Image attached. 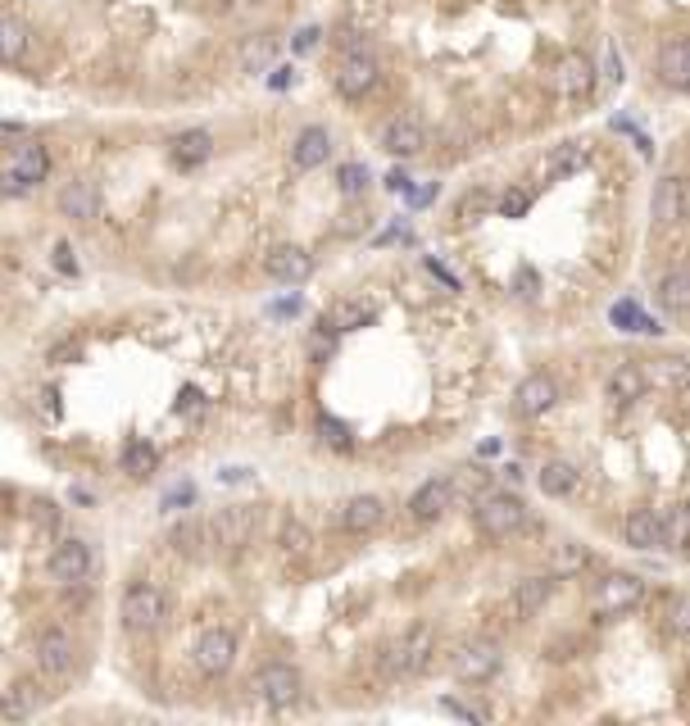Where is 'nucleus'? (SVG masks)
Here are the masks:
<instances>
[{"instance_id":"1","label":"nucleus","mask_w":690,"mask_h":726,"mask_svg":"<svg viewBox=\"0 0 690 726\" xmlns=\"http://www.w3.org/2000/svg\"><path fill=\"white\" fill-rule=\"evenodd\" d=\"M164 617H168V600H164V590H160V586L137 581V586H127V590H123V600H118V622H123V631H127V636H150L155 627H164Z\"/></svg>"},{"instance_id":"2","label":"nucleus","mask_w":690,"mask_h":726,"mask_svg":"<svg viewBox=\"0 0 690 726\" xmlns=\"http://www.w3.org/2000/svg\"><path fill=\"white\" fill-rule=\"evenodd\" d=\"M473 523L481 536L491 540H509L527 527V504L518 496H509V490H491V496H481L477 509H473Z\"/></svg>"},{"instance_id":"3","label":"nucleus","mask_w":690,"mask_h":726,"mask_svg":"<svg viewBox=\"0 0 690 726\" xmlns=\"http://www.w3.org/2000/svg\"><path fill=\"white\" fill-rule=\"evenodd\" d=\"M500 667H504V650H500V640H491V636H473V640H464V644H459V650L450 654L454 681H464V686L491 681Z\"/></svg>"},{"instance_id":"4","label":"nucleus","mask_w":690,"mask_h":726,"mask_svg":"<svg viewBox=\"0 0 690 726\" xmlns=\"http://www.w3.org/2000/svg\"><path fill=\"white\" fill-rule=\"evenodd\" d=\"M431 650H437V631L409 627L396 644H387L381 667H387V677H418V672H427V663H431Z\"/></svg>"},{"instance_id":"5","label":"nucleus","mask_w":690,"mask_h":726,"mask_svg":"<svg viewBox=\"0 0 690 726\" xmlns=\"http://www.w3.org/2000/svg\"><path fill=\"white\" fill-rule=\"evenodd\" d=\"M250 694L260 699L264 709H291V704H300V694H304V677L291 663L277 659V663H264L250 677Z\"/></svg>"},{"instance_id":"6","label":"nucleus","mask_w":690,"mask_h":726,"mask_svg":"<svg viewBox=\"0 0 690 726\" xmlns=\"http://www.w3.org/2000/svg\"><path fill=\"white\" fill-rule=\"evenodd\" d=\"M377 77H381V64L368 46H354L346 50V55L337 60V73H331V87H337V96L346 100H364L373 87H377Z\"/></svg>"},{"instance_id":"7","label":"nucleus","mask_w":690,"mask_h":726,"mask_svg":"<svg viewBox=\"0 0 690 726\" xmlns=\"http://www.w3.org/2000/svg\"><path fill=\"white\" fill-rule=\"evenodd\" d=\"M33 659H37V672L50 681H64L73 667H78V644H73V636L64 627H46L33 644Z\"/></svg>"},{"instance_id":"8","label":"nucleus","mask_w":690,"mask_h":726,"mask_svg":"<svg viewBox=\"0 0 690 726\" xmlns=\"http://www.w3.org/2000/svg\"><path fill=\"white\" fill-rule=\"evenodd\" d=\"M650 218L658 227H681L690 218V177L681 173H663L654 182V200H650Z\"/></svg>"},{"instance_id":"9","label":"nucleus","mask_w":690,"mask_h":726,"mask_svg":"<svg viewBox=\"0 0 690 726\" xmlns=\"http://www.w3.org/2000/svg\"><path fill=\"white\" fill-rule=\"evenodd\" d=\"M191 663H196L200 677H223V672L237 663V636L227 631V627L200 631L196 644H191Z\"/></svg>"},{"instance_id":"10","label":"nucleus","mask_w":690,"mask_h":726,"mask_svg":"<svg viewBox=\"0 0 690 726\" xmlns=\"http://www.w3.org/2000/svg\"><path fill=\"white\" fill-rule=\"evenodd\" d=\"M641 600H645V581L636 573H609L595 586V613L600 617H623L631 609H641Z\"/></svg>"},{"instance_id":"11","label":"nucleus","mask_w":690,"mask_h":726,"mask_svg":"<svg viewBox=\"0 0 690 726\" xmlns=\"http://www.w3.org/2000/svg\"><path fill=\"white\" fill-rule=\"evenodd\" d=\"M381 150L396 154V160H414V154L427 150V127L414 114H396L381 123Z\"/></svg>"},{"instance_id":"12","label":"nucleus","mask_w":690,"mask_h":726,"mask_svg":"<svg viewBox=\"0 0 690 726\" xmlns=\"http://www.w3.org/2000/svg\"><path fill=\"white\" fill-rule=\"evenodd\" d=\"M50 577L60 586H83L91 577V544L87 540H60L55 554H50Z\"/></svg>"},{"instance_id":"13","label":"nucleus","mask_w":690,"mask_h":726,"mask_svg":"<svg viewBox=\"0 0 690 726\" xmlns=\"http://www.w3.org/2000/svg\"><path fill=\"white\" fill-rule=\"evenodd\" d=\"M559 404V381L550 373H527L514 391V413L518 418H541Z\"/></svg>"},{"instance_id":"14","label":"nucleus","mask_w":690,"mask_h":726,"mask_svg":"<svg viewBox=\"0 0 690 726\" xmlns=\"http://www.w3.org/2000/svg\"><path fill=\"white\" fill-rule=\"evenodd\" d=\"M554 87L564 100H586L595 91V60L591 55H581V50H573V55L559 60L554 68Z\"/></svg>"},{"instance_id":"15","label":"nucleus","mask_w":690,"mask_h":726,"mask_svg":"<svg viewBox=\"0 0 690 726\" xmlns=\"http://www.w3.org/2000/svg\"><path fill=\"white\" fill-rule=\"evenodd\" d=\"M250 536H254V509L250 504L218 509L210 517V540L223 544V550H241V544H250Z\"/></svg>"},{"instance_id":"16","label":"nucleus","mask_w":690,"mask_h":726,"mask_svg":"<svg viewBox=\"0 0 690 726\" xmlns=\"http://www.w3.org/2000/svg\"><path fill=\"white\" fill-rule=\"evenodd\" d=\"M450 504H454V481L427 477L414 496H409V517H414V523H437V517H446Z\"/></svg>"},{"instance_id":"17","label":"nucleus","mask_w":690,"mask_h":726,"mask_svg":"<svg viewBox=\"0 0 690 726\" xmlns=\"http://www.w3.org/2000/svg\"><path fill=\"white\" fill-rule=\"evenodd\" d=\"M381 517H387V500H381V496H350L341 504V513H337V523L350 536H364V531L381 527Z\"/></svg>"},{"instance_id":"18","label":"nucleus","mask_w":690,"mask_h":726,"mask_svg":"<svg viewBox=\"0 0 690 726\" xmlns=\"http://www.w3.org/2000/svg\"><path fill=\"white\" fill-rule=\"evenodd\" d=\"M554 586H559V577H554V573H545V577H523V581L514 586V600H509L514 617H518V622L536 617V613H541V609L554 600Z\"/></svg>"},{"instance_id":"19","label":"nucleus","mask_w":690,"mask_h":726,"mask_svg":"<svg viewBox=\"0 0 690 726\" xmlns=\"http://www.w3.org/2000/svg\"><path fill=\"white\" fill-rule=\"evenodd\" d=\"M60 214L73 218V223H91L100 214V187L91 177H73L60 191Z\"/></svg>"},{"instance_id":"20","label":"nucleus","mask_w":690,"mask_h":726,"mask_svg":"<svg viewBox=\"0 0 690 726\" xmlns=\"http://www.w3.org/2000/svg\"><path fill=\"white\" fill-rule=\"evenodd\" d=\"M645 391H650V381H645V368H641V363H618V368L609 373V381H604L609 404H618V409L636 404Z\"/></svg>"},{"instance_id":"21","label":"nucleus","mask_w":690,"mask_h":726,"mask_svg":"<svg viewBox=\"0 0 690 726\" xmlns=\"http://www.w3.org/2000/svg\"><path fill=\"white\" fill-rule=\"evenodd\" d=\"M658 77H663V87H690V37H668L658 46Z\"/></svg>"},{"instance_id":"22","label":"nucleus","mask_w":690,"mask_h":726,"mask_svg":"<svg viewBox=\"0 0 690 726\" xmlns=\"http://www.w3.org/2000/svg\"><path fill=\"white\" fill-rule=\"evenodd\" d=\"M327 154H331V133H327V127H318V123L300 127V133H296V146H291L296 168L314 173V168H323V164H327Z\"/></svg>"},{"instance_id":"23","label":"nucleus","mask_w":690,"mask_h":726,"mask_svg":"<svg viewBox=\"0 0 690 726\" xmlns=\"http://www.w3.org/2000/svg\"><path fill=\"white\" fill-rule=\"evenodd\" d=\"M46 690L37 681H10L5 690H0V717L5 722H28L37 709H41Z\"/></svg>"},{"instance_id":"24","label":"nucleus","mask_w":690,"mask_h":726,"mask_svg":"<svg viewBox=\"0 0 690 726\" xmlns=\"http://www.w3.org/2000/svg\"><path fill=\"white\" fill-rule=\"evenodd\" d=\"M28 50H33V28L23 18L14 14H0V68H14L28 60Z\"/></svg>"},{"instance_id":"25","label":"nucleus","mask_w":690,"mask_h":726,"mask_svg":"<svg viewBox=\"0 0 690 726\" xmlns=\"http://www.w3.org/2000/svg\"><path fill=\"white\" fill-rule=\"evenodd\" d=\"M264 268H268V277H277V281H304V277L314 273V254L300 250V246H277V250L264 259Z\"/></svg>"},{"instance_id":"26","label":"nucleus","mask_w":690,"mask_h":726,"mask_svg":"<svg viewBox=\"0 0 690 726\" xmlns=\"http://www.w3.org/2000/svg\"><path fill=\"white\" fill-rule=\"evenodd\" d=\"M641 368H645V381L663 386V391H686L690 386V359H681V354L650 359V363H641Z\"/></svg>"},{"instance_id":"27","label":"nucleus","mask_w":690,"mask_h":726,"mask_svg":"<svg viewBox=\"0 0 690 726\" xmlns=\"http://www.w3.org/2000/svg\"><path fill=\"white\" fill-rule=\"evenodd\" d=\"M654 300L663 314H673V318H686L690 314V273H663L658 277V287H654Z\"/></svg>"},{"instance_id":"28","label":"nucleus","mask_w":690,"mask_h":726,"mask_svg":"<svg viewBox=\"0 0 690 726\" xmlns=\"http://www.w3.org/2000/svg\"><path fill=\"white\" fill-rule=\"evenodd\" d=\"M658 544L673 550V554H681L690 544V500L673 504L668 513H658Z\"/></svg>"},{"instance_id":"29","label":"nucleus","mask_w":690,"mask_h":726,"mask_svg":"<svg viewBox=\"0 0 690 726\" xmlns=\"http://www.w3.org/2000/svg\"><path fill=\"white\" fill-rule=\"evenodd\" d=\"M10 168L28 182V187H37V182L50 177V150L41 141H23V146H14V164Z\"/></svg>"},{"instance_id":"30","label":"nucleus","mask_w":690,"mask_h":726,"mask_svg":"<svg viewBox=\"0 0 690 726\" xmlns=\"http://www.w3.org/2000/svg\"><path fill=\"white\" fill-rule=\"evenodd\" d=\"M210 154H214L210 133H183V137H173V146H168V160L177 168H200Z\"/></svg>"},{"instance_id":"31","label":"nucleus","mask_w":690,"mask_h":726,"mask_svg":"<svg viewBox=\"0 0 690 726\" xmlns=\"http://www.w3.org/2000/svg\"><path fill=\"white\" fill-rule=\"evenodd\" d=\"M273 55H277V37H273V33H254V37L237 50V68H241V73H268V68H273Z\"/></svg>"},{"instance_id":"32","label":"nucleus","mask_w":690,"mask_h":726,"mask_svg":"<svg viewBox=\"0 0 690 726\" xmlns=\"http://www.w3.org/2000/svg\"><path fill=\"white\" fill-rule=\"evenodd\" d=\"M623 540L631 550H654L658 544V513L654 509H631L623 523Z\"/></svg>"},{"instance_id":"33","label":"nucleus","mask_w":690,"mask_h":726,"mask_svg":"<svg viewBox=\"0 0 690 726\" xmlns=\"http://www.w3.org/2000/svg\"><path fill=\"white\" fill-rule=\"evenodd\" d=\"M536 481H541V496L564 500V496H573V490H577V468H573L568 459H550Z\"/></svg>"},{"instance_id":"34","label":"nucleus","mask_w":690,"mask_h":726,"mask_svg":"<svg viewBox=\"0 0 690 726\" xmlns=\"http://www.w3.org/2000/svg\"><path fill=\"white\" fill-rule=\"evenodd\" d=\"M168 544L177 554H204V544H210V523H200V517H187V523H177L168 531Z\"/></svg>"},{"instance_id":"35","label":"nucleus","mask_w":690,"mask_h":726,"mask_svg":"<svg viewBox=\"0 0 690 726\" xmlns=\"http://www.w3.org/2000/svg\"><path fill=\"white\" fill-rule=\"evenodd\" d=\"M160 468V454L150 440H133V446L123 450V473H133V477H150Z\"/></svg>"},{"instance_id":"36","label":"nucleus","mask_w":690,"mask_h":726,"mask_svg":"<svg viewBox=\"0 0 690 726\" xmlns=\"http://www.w3.org/2000/svg\"><path fill=\"white\" fill-rule=\"evenodd\" d=\"M586 563H591V554H586V544L564 540V544L554 550V577H573V573H581Z\"/></svg>"},{"instance_id":"37","label":"nucleus","mask_w":690,"mask_h":726,"mask_svg":"<svg viewBox=\"0 0 690 726\" xmlns=\"http://www.w3.org/2000/svg\"><path fill=\"white\" fill-rule=\"evenodd\" d=\"M368 323H373V309H368V304H341L323 327H331V331H354V327H368Z\"/></svg>"},{"instance_id":"38","label":"nucleus","mask_w":690,"mask_h":726,"mask_svg":"<svg viewBox=\"0 0 690 726\" xmlns=\"http://www.w3.org/2000/svg\"><path fill=\"white\" fill-rule=\"evenodd\" d=\"M310 544H314V531L304 527L300 517H287V523H283V550H287V554H304Z\"/></svg>"},{"instance_id":"39","label":"nucleus","mask_w":690,"mask_h":726,"mask_svg":"<svg viewBox=\"0 0 690 726\" xmlns=\"http://www.w3.org/2000/svg\"><path fill=\"white\" fill-rule=\"evenodd\" d=\"M613 323H618L623 331H658L645 314H641V309H636L631 300H623V304H613Z\"/></svg>"},{"instance_id":"40","label":"nucleus","mask_w":690,"mask_h":726,"mask_svg":"<svg viewBox=\"0 0 690 726\" xmlns=\"http://www.w3.org/2000/svg\"><path fill=\"white\" fill-rule=\"evenodd\" d=\"M318 436L327 440L331 450H350V427H346V423H337V418H327V413L318 418Z\"/></svg>"},{"instance_id":"41","label":"nucleus","mask_w":690,"mask_h":726,"mask_svg":"<svg viewBox=\"0 0 690 726\" xmlns=\"http://www.w3.org/2000/svg\"><path fill=\"white\" fill-rule=\"evenodd\" d=\"M581 164H586V150H581L577 141H568V146L550 160V173H573V168H581Z\"/></svg>"},{"instance_id":"42","label":"nucleus","mask_w":690,"mask_h":726,"mask_svg":"<svg viewBox=\"0 0 690 726\" xmlns=\"http://www.w3.org/2000/svg\"><path fill=\"white\" fill-rule=\"evenodd\" d=\"M668 622H673L677 636H690V590H681L677 600L668 604Z\"/></svg>"},{"instance_id":"43","label":"nucleus","mask_w":690,"mask_h":726,"mask_svg":"<svg viewBox=\"0 0 690 726\" xmlns=\"http://www.w3.org/2000/svg\"><path fill=\"white\" fill-rule=\"evenodd\" d=\"M337 182H341L346 196H360V191L368 187V168H364V164H346V168L337 173Z\"/></svg>"},{"instance_id":"44","label":"nucleus","mask_w":690,"mask_h":726,"mask_svg":"<svg viewBox=\"0 0 690 726\" xmlns=\"http://www.w3.org/2000/svg\"><path fill=\"white\" fill-rule=\"evenodd\" d=\"M527 204H531L527 191H509V196L500 200V214H504V218H518V214H527Z\"/></svg>"},{"instance_id":"45","label":"nucleus","mask_w":690,"mask_h":726,"mask_svg":"<svg viewBox=\"0 0 690 726\" xmlns=\"http://www.w3.org/2000/svg\"><path fill=\"white\" fill-rule=\"evenodd\" d=\"M23 191H33V187H28V182H23L14 168L0 173V196H23Z\"/></svg>"},{"instance_id":"46","label":"nucleus","mask_w":690,"mask_h":726,"mask_svg":"<svg viewBox=\"0 0 690 726\" xmlns=\"http://www.w3.org/2000/svg\"><path fill=\"white\" fill-rule=\"evenodd\" d=\"M318 37H323L318 28H300V33L291 37V50H296V55H304V50H314V46H318Z\"/></svg>"},{"instance_id":"47","label":"nucleus","mask_w":690,"mask_h":726,"mask_svg":"<svg viewBox=\"0 0 690 726\" xmlns=\"http://www.w3.org/2000/svg\"><path fill=\"white\" fill-rule=\"evenodd\" d=\"M78 354H83V350H78V341H60V346H50V354H46V359H50V363H64V359H78Z\"/></svg>"},{"instance_id":"48","label":"nucleus","mask_w":690,"mask_h":726,"mask_svg":"<svg viewBox=\"0 0 690 726\" xmlns=\"http://www.w3.org/2000/svg\"><path fill=\"white\" fill-rule=\"evenodd\" d=\"M55 264H60V273H78V264H73V250H68V241H60V246H55Z\"/></svg>"},{"instance_id":"49","label":"nucleus","mask_w":690,"mask_h":726,"mask_svg":"<svg viewBox=\"0 0 690 726\" xmlns=\"http://www.w3.org/2000/svg\"><path fill=\"white\" fill-rule=\"evenodd\" d=\"M37 517H41V527H60V509H50V504H37Z\"/></svg>"}]
</instances>
